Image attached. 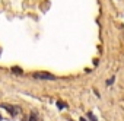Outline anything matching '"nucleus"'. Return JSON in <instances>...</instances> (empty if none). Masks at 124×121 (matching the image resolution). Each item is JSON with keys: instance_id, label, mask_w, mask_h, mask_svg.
<instances>
[{"instance_id": "39448f33", "label": "nucleus", "mask_w": 124, "mask_h": 121, "mask_svg": "<svg viewBox=\"0 0 124 121\" xmlns=\"http://www.w3.org/2000/svg\"><path fill=\"white\" fill-rule=\"evenodd\" d=\"M88 117H89V120H91V121H96V118H95L91 112H88Z\"/></svg>"}, {"instance_id": "6e6552de", "label": "nucleus", "mask_w": 124, "mask_h": 121, "mask_svg": "<svg viewBox=\"0 0 124 121\" xmlns=\"http://www.w3.org/2000/svg\"><path fill=\"white\" fill-rule=\"evenodd\" d=\"M80 121H86V120H85V118H80Z\"/></svg>"}, {"instance_id": "1a4fd4ad", "label": "nucleus", "mask_w": 124, "mask_h": 121, "mask_svg": "<svg viewBox=\"0 0 124 121\" xmlns=\"http://www.w3.org/2000/svg\"><path fill=\"white\" fill-rule=\"evenodd\" d=\"M0 121H2V115H0Z\"/></svg>"}, {"instance_id": "20e7f679", "label": "nucleus", "mask_w": 124, "mask_h": 121, "mask_svg": "<svg viewBox=\"0 0 124 121\" xmlns=\"http://www.w3.org/2000/svg\"><path fill=\"white\" fill-rule=\"evenodd\" d=\"M12 70H13V72H15V73H18V75H21V73H22V70H21V69H19V67H13V69H12Z\"/></svg>"}, {"instance_id": "423d86ee", "label": "nucleus", "mask_w": 124, "mask_h": 121, "mask_svg": "<svg viewBox=\"0 0 124 121\" xmlns=\"http://www.w3.org/2000/svg\"><path fill=\"white\" fill-rule=\"evenodd\" d=\"M114 80H115L114 77H111V79H108V80H107V85H112V83H114Z\"/></svg>"}, {"instance_id": "f03ea898", "label": "nucleus", "mask_w": 124, "mask_h": 121, "mask_svg": "<svg viewBox=\"0 0 124 121\" xmlns=\"http://www.w3.org/2000/svg\"><path fill=\"white\" fill-rule=\"evenodd\" d=\"M0 106H2V108H5V109H8L9 111V114L10 115H18L19 112H21V108L18 106V105H9V104H2V105H0Z\"/></svg>"}, {"instance_id": "0eeeda50", "label": "nucleus", "mask_w": 124, "mask_h": 121, "mask_svg": "<svg viewBox=\"0 0 124 121\" xmlns=\"http://www.w3.org/2000/svg\"><path fill=\"white\" fill-rule=\"evenodd\" d=\"M57 106H58V108H64L66 105H64V104H61V102H57Z\"/></svg>"}, {"instance_id": "7ed1b4c3", "label": "nucleus", "mask_w": 124, "mask_h": 121, "mask_svg": "<svg viewBox=\"0 0 124 121\" xmlns=\"http://www.w3.org/2000/svg\"><path fill=\"white\" fill-rule=\"evenodd\" d=\"M23 121H25V120H23ZM26 121H38V115H37L35 112H32V114H31V117H29Z\"/></svg>"}, {"instance_id": "f257e3e1", "label": "nucleus", "mask_w": 124, "mask_h": 121, "mask_svg": "<svg viewBox=\"0 0 124 121\" xmlns=\"http://www.w3.org/2000/svg\"><path fill=\"white\" fill-rule=\"evenodd\" d=\"M34 79H39V80H55L57 77L51 73H47V72H37L32 75Z\"/></svg>"}]
</instances>
